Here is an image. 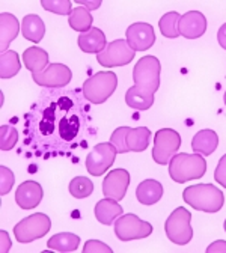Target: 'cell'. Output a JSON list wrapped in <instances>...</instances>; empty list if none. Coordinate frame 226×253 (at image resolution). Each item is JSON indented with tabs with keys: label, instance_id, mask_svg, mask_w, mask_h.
I'll return each mask as SVG.
<instances>
[{
	"label": "cell",
	"instance_id": "cell-1",
	"mask_svg": "<svg viewBox=\"0 0 226 253\" xmlns=\"http://www.w3.org/2000/svg\"><path fill=\"white\" fill-rule=\"evenodd\" d=\"M161 65L155 56H143L133 70L135 86L125 93V103L136 110H148L160 86Z\"/></svg>",
	"mask_w": 226,
	"mask_h": 253
},
{
	"label": "cell",
	"instance_id": "cell-2",
	"mask_svg": "<svg viewBox=\"0 0 226 253\" xmlns=\"http://www.w3.org/2000/svg\"><path fill=\"white\" fill-rule=\"evenodd\" d=\"M182 199L191 208L204 212H217L225 204L222 190L213 184H196L187 187L182 192Z\"/></svg>",
	"mask_w": 226,
	"mask_h": 253
},
{
	"label": "cell",
	"instance_id": "cell-3",
	"mask_svg": "<svg viewBox=\"0 0 226 253\" xmlns=\"http://www.w3.org/2000/svg\"><path fill=\"white\" fill-rule=\"evenodd\" d=\"M207 172V162L201 154L180 152L172 157L169 162V175L178 182L184 184L190 179H199Z\"/></svg>",
	"mask_w": 226,
	"mask_h": 253
},
{
	"label": "cell",
	"instance_id": "cell-4",
	"mask_svg": "<svg viewBox=\"0 0 226 253\" xmlns=\"http://www.w3.org/2000/svg\"><path fill=\"white\" fill-rule=\"evenodd\" d=\"M151 139V131L146 126H137V128H130V126H119L112 133L110 143L116 148L118 154L125 152H143Z\"/></svg>",
	"mask_w": 226,
	"mask_h": 253
},
{
	"label": "cell",
	"instance_id": "cell-5",
	"mask_svg": "<svg viewBox=\"0 0 226 253\" xmlns=\"http://www.w3.org/2000/svg\"><path fill=\"white\" fill-rule=\"evenodd\" d=\"M118 77L112 71H100L83 83V97L92 104H103L116 90Z\"/></svg>",
	"mask_w": 226,
	"mask_h": 253
},
{
	"label": "cell",
	"instance_id": "cell-6",
	"mask_svg": "<svg viewBox=\"0 0 226 253\" xmlns=\"http://www.w3.org/2000/svg\"><path fill=\"white\" fill-rule=\"evenodd\" d=\"M165 231L172 243L178 246L188 244L193 238L190 211H187L184 207H178L177 210H174L165 223Z\"/></svg>",
	"mask_w": 226,
	"mask_h": 253
},
{
	"label": "cell",
	"instance_id": "cell-7",
	"mask_svg": "<svg viewBox=\"0 0 226 253\" xmlns=\"http://www.w3.org/2000/svg\"><path fill=\"white\" fill-rule=\"evenodd\" d=\"M50 228H51L50 217L43 212H37L18 221L14 226V235L18 243L27 244L43 238L50 231Z\"/></svg>",
	"mask_w": 226,
	"mask_h": 253
},
{
	"label": "cell",
	"instance_id": "cell-8",
	"mask_svg": "<svg viewBox=\"0 0 226 253\" xmlns=\"http://www.w3.org/2000/svg\"><path fill=\"white\" fill-rule=\"evenodd\" d=\"M181 146V136L172 128H161L154 134L152 158L157 165H168Z\"/></svg>",
	"mask_w": 226,
	"mask_h": 253
},
{
	"label": "cell",
	"instance_id": "cell-9",
	"mask_svg": "<svg viewBox=\"0 0 226 253\" xmlns=\"http://www.w3.org/2000/svg\"><path fill=\"white\" fill-rule=\"evenodd\" d=\"M115 234L121 241L140 240L152 234V225L140 220L136 214H124L115 220Z\"/></svg>",
	"mask_w": 226,
	"mask_h": 253
},
{
	"label": "cell",
	"instance_id": "cell-10",
	"mask_svg": "<svg viewBox=\"0 0 226 253\" xmlns=\"http://www.w3.org/2000/svg\"><path fill=\"white\" fill-rule=\"evenodd\" d=\"M136 51L128 45L127 40H115L107 44V47L96 54V60L101 67H124L135 59Z\"/></svg>",
	"mask_w": 226,
	"mask_h": 253
},
{
	"label": "cell",
	"instance_id": "cell-11",
	"mask_svg": "<svg viewBox=\"0 0 226 253\" xmlns=\"http://www.w3.org/2000/svg\"><path fill=\"white\" fill-rule=\"evenodd\" d=\"M116 148L109 142L95 145L93 149L86 157V169L93 176H101L107 169L112 168L116 158Z\"/></svg>",
	"mask_w": 226,
	"mask_h": 253
},
{
	"label": "cell",
	"instance_id": "cell-12",
	"mask_svg": "<svg viewBox=\"0 0 226 253\" xmlns=\"http://www.w3.org/2000/svg\"><path fill=\"white\" fill-rule=\"evenodd\" d=\"M32 79L40 86L63 87L71 82L73 73L67 65H63V63H50L44 71L32 74Z\"/></svg>",
	"mask_w": 226,
	"mask_h": 253
},
{
	"label": "cell",
	"instance_id": "cell-13",
	"mask_svg": "<svg viewBox=\"0 0 226 253\" xmlns=\"http://www.w3.org/2000/svg\"><path fill=\"white\" fill-rule=\"evenodd\" d=\"M127 42L135 51H146L155 42L154 27L148 23H135L125 32Z\"/></svg>",
	"mask_w": 226,
	"mask_h": 253
},
{
	"label": "cell",
	"instance_id": "cell-14",
	"mask_svg": "<svg viewBox=\"0 0 226 253\" xmlns=\"http://www.w3.org/2000/svg\"><path fill=\"white\" fill-rule=\"evenodd\" d=\"M130 173H128L125 169H115L112 172H109L103 181V193L106 198H112L115 201H122L127 188L130 185Z\"/></svg>",
	"mask_w": 226,
	"mask_h": 253
},
{
	"label": "cell",
	"instance_id": "cell-15",
	"mask_svg": "<svg viewBox=\"0 0 226 253\" xmlns=\"http://www.w3.org/2000/svg\"><path fill=\"white\" fill-rule=\"evenodd\" d=\"M180 35L187 40H196L201 38L207 30V18L199 11H190L181 15L178 23Z\"/></svg>",
	"mask_w": 226,
	"mask_h": 253
},
{
	"label": "cell",
	"instance_id": "cell-16",
	"mask_svg": "<svg viewBox=\"0 0 226 253\" xmlns=\"http://www.w3.org/2000/svg\"><path fill=\"white\" fill-rule=\"evenodd\" d=\"M43 187L35 181H24L15 192V202L21 210H34L43 201Z\"/></svg>",
	"mask_w": 226,
	"mask_h": 253
},
{
	"label": "cell",
	"instance_id": "cell-17",
	"mask_svg": "<svg viewBox=\"0 0 226 253\" xmlns=\"http://www.w3.org/2000/svg\"><path fill=\"white\" fill-rule=\"evenodd\" d=\"M77 42H79L80 50L85 51V53L98 54L107 47L104 32L101 29H98V27H92L90 30L85 32V34H80Z\"/></svg>",
	"mask_w": 226,
	"mask_h": 253
},
{
	"label": "cell",
	"instance_id": "cell-18",
	"mask_svg": "<svg viewBox=\"0 0 226 253\" xmlns=\"http://www.w3.org/2000/svg\"><path fill=\"white\" fill-rule=\"evenodd\" d=\"M122 211L124 210L119 205V202L112 199V198L101 199L95 205V217H96V220H98L101 225H106V226L115 223V220L119 215H122Z\"/></svg>",
	"mask_w": 226,
	"mask_h": 253
},
{
	"label": "cell",
	"instance_id": "cell-19",
	"mask_svg": "<svg viewBox=\"0 0 226 253\" xmlns=\"http://www.w3.org/2000/svg\"><path fill=\"white\" fill-rule=\"evenodd\" d=\"M21 34L30 42H41L45 35V24L37 14H29L21 21Z\"/></svg>",
	"mask_w": 226,
	"mask_h": 253
},
{
	"label": "cell",
	"instance_id": "cell-20",
	"mask_svg": "<svg viewBox=\"0 0 226 253\" xmlns=\"http://www.w3.org/2000/svg\"><path fill=\"white\" fill-rule=\"evenodd\" d=\"M137 201L143 205H154L163 196V185L155 179H145L137 185Z\"/></svg>",
	"mask_w": 226,
	"mask_h": 253
},
{
	"label": "cell",
	"instance_id": "cell-21",
	"mask_svg": "<svg viewBox=\"0 0 226 253\" xmlns=\"http://www.w3.org/2000/svg\"><path fill=\"white\" fill-rule=\"evenodd\" d=\"M23 62L32 74L41 73L48 67V53L41 47H29L23 53Z\"/></svg>",
	"mask_w": 226,
	"mask_h": 253
},
{
	"label": "cell",
	"instance_id": "cell-22",
	"mask_svg": "<svg viewBox=\"0 0 226 253\" xmlns=\"http://www.w3.org/2000/svg\"><path fill=\"white\" fill-rule=\"evenodd\" d=\"M20 34V23L18 20L9 14V12H2L0 15V41H2V51L8 50V45L17 38Z\"/></svg>",
	"mask_w": 226,
	"mask_h": 253
},
{
	"label": "cell",
	"instance_id": "cell-23",
	"mask_svg": "<svg viewBox=\"0 0 226 253\" xmlns=\"http://www.w3.org/2000/svg\"><path fill=\"white\" fill-rule=\"evenodd\" d=\"M217 145H219V136L213 130H201L191 140L193 151L204 157L211 155L216 151Z\"/></svg>",
	"mask_w": 226,
	"mask_h": 253
},
{
	"label": "cell",
	"instance_id": "cell-24",
	"mask_svg": "<svg viewBox=\"0 0 226 253\" xmlns=\"http://www.w3.org/2000/svg\"><path fill=\"white\" fill-rule=\"evenodd\" d=\"M79 246H80V237L76 234H71V232L56 234L47 241V247L50 250L60 252V253L74 252V250H77Z\"/></svg>",
	"mask_w": 226,
	"mask_h": 253
},
{
	"label": "cell",
	"instance_id": "cell-25",
	"mask_svg": "<svg viewBox=\"0 0 226 253\" xmlns=\"http://www.w3.org/2000/svg\"><path fill=\"white\" fill-rule=\"evenodd\" d=\"M20 68H21V62L17 51L14 50L2 51V54H0V77L3 80L12 79L14 76L18 74Z\"/></svg>",
	"mask_w": 226,
	"mask_h": 253
},
{
	"label": "cell",
	"instance_id": "cell-26",
	"mask_svg": "<svg viewBox=\"0 0 226 253\" xmlns=\"http://www.w3.org/2000/svg\"><path fill=\"white\" fill-rule=\"evenodd\" d=\"M68 24L73 30H77V32H80V34H85V32L92 29V15L83 6L74 8L68 17Z\"/></svg>",
	"mask_w": 226,
	"mask_h": 253
},
{
	"label": "cell",
	"instance_id": "cell-27",
	"mask_svg": "<svg viewBox=\"0 0 226 253\" xmlns=\"http://www.w3.org/2000/svg\"><path fill=\"white\" fill-rule=\"evenodd\" d=\"M181 15L175 11H171L168 14H165L158 21V27L161 30V35L166 38H177L180 37V30H178V23H180Z\"/></svg>",
	"mask_w": 226,
	"mask_h": 253
},
{
	"label": "cell",
	"instance_id": "cell-28",
	"mask_svg": "<svg viewBox=\"0 0 226 253\" xmlns=\"http://www.w3.org/2000/svg\"><path fill=\"white\" fill-rule=\"evenodd\" d=\"M68 190H70V195L74 199H85V198H89L92 195L93 184L86 176H76L70 181Z\"/></svg>",
	"mask_w": 226,
	"mask_h": 253
},
{
	"label": "cell",
	"instance_id": "cell-29",
	"mask_svg": "<svg viewBox=\"0 0 226 253\" xmlns=\"http://www.w3.org/2000/svg\"><path fill=\"white\" fill-rule=\"evenodd\" d=\"M80 130V119L77 115L65 116L59 121V134L63 140L71 142Z\"/></svg>",
	"mask_w": 226,
	"mask_h": 253
},
{
	"label": "cell",
	"instance_id": "cell-30",
	"mask_svg": "<svg viewBox=\"0 0 226 253\" xmlns=\"http://www.w3.org/2000/svg\"><path fill=\"white\" fill-rule=\"evenodd\" d=\"M18 140V131L11 125H2L0 126V149L9 151L15 146Z\"/></svg>",
	"mask_w": 226,
	"mask_h": 253
},
{
	"label": "cell",
	"instance_id": "cell-31",
	"mask_svg": "<svg viewBox=\"0 0 226 253\" xmlns=\"http://www.w3.org/2000/svg\"><path fill=\"white\" fill-rule=\"evenodd\" d=\"M41 6L45 11L59 14V15H68L73 12L71 9V0H43Z\"/></svg>",
	"mask_w": 226,
	"mask_h": 253
},
{
	"label": "cell",
	"instance_id": "cell-32",
	"mask_svg": "<svg viewBox=\"0 0 226 253\" xmlns=\"http://www.w3.org/2000/svg\"><path fill=\"white\" fill-rule=\"evenodd\" d=\"M14 182H15V176L12 173V170H9L8 168L5 166H0V193L3 196L8 195L11 192V188L14 187Z\"/></svg>",
	"mask_w": 226,
	"mask_h": 253
},
{
	"label": "cell",
	"instance_id": "cell-33",
	"mask_svg": "<svg viewBox=\"0 0 226 253\" xmlns=\"http://www.w3.org/2000/svg\"><path fill=\"white\" fill-rule=\"evenodd\" d=\"M96 252H101V253H112V249L98 241V240H89L85 243V247H83V253H96Z\"/></svg>",
	"mask_w": 226,
	"mask_h": 253
},
{
	"label": "cell",
	"instance_id": "cell-34",
	"mask_svg": "<svg viewBox=\"0 0 226 253\" xmlns=\"http://www.w3.org/2000/svg\"><path fill=\"white\" fill-rule=\"evenodd\" d=\"M214 179L216 182H219L222 187L226 188V154L220 158V162L214 170Z\"/></svg>",
	"mask_w": 226,
	"mask_h": 253
},
{
	"label": "cell",
	"instance_id": "cell-35",
	"mask_svg": "<svg viewBox=\"0 0 226 253\" xmlns=\"http://www.w3.org/2000/svg\"><path fill=\"white\" fill-rule=\"evenodd\" d=\"M217 252L226 253V241H223V240L214 241V243L207 249V253H217Z\"/></svg>",
	"mask_w": 226,
	"mask_h": 253
},
{
	"label": "cell",
	"instance_id": "cell-36",
	"mask_svg": "<svg viewBox=\"0 0 226 253\" xmlns=\"http://www.w3.org/2000/svg\"><path fill=\"white\" fill-rule=\"evenodd\" d=\"M217 41H219L220 47L226 50V23L222 24V27L217 32Z\"/></svg>",
	"mask_w": 226,
	"mask_h": 253
},
{
	"label": "cell",
	"instance_id": "cell-37",
	"mask_svg": "<svg viewBox=\"0 0 226 253\" xmlns=\"http://www.w3.org/2000/svg\"><path fill=\"white\" fill-rule=\"evenodd\" d=\"M0 235H2V249H0V250L5 253V252H8L11 249V240H9V235H8L6 231H2V232H0Z\"/></svg>",
	"mask_w": 226,
	"mask_h": 253
},
{
	"label": "cell",
	"instance_id": "cell-38",
	"mask_svg": "<svg viewBox=\"0 0 226 253\" xmlns=\"http://www.w3.org/2000/svg\"><path fill=\"white\" fill-rule=\"evenodd\" d=\"M77 3L79 5H88L86 6V9L88 11H90V9H96V8H100V5H101V2H86V0H77Z\"/></svg>",
	"mask_w": 226,
	"mask_h": 253
},
{
	"label": "cell",
	"instance_id": "cell-39",
	"mask_svg": "<svg viewBox=\"0 0 226 253\" xmlns=\"http://www.w3.org/2000/svg\"><path fill=\"white\" fill-rule=\"evenodd\" d=\"M223 228H225V231H226V220H225V223H223Z\"/></svg>",
	"mask_w": 226,
	"mask_h": 253
},
{
	"label": "cell",
	"instance_id": "cell-40",
	"mask_svg": "<svg viewBox=\"0 0 226 253\" xmlns=\"http://www.w3.org/2000/svg\"><path fill=\"white\" fill-rule=\"evenodd\" d=\"M225 104H226V92H225Z\"/></svg>",
	"mask_w": 226,
	"mask_h": 253
}]
</instances>
